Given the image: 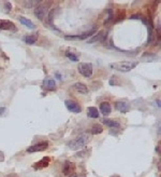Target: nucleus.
Returning <instances> with one entry per match:
<instances>
[{
  "mask_svg": "<svg viewBox=\"0 0 161 177\" xmlns=\"http://www.w3.org/2000/svg\"><path fill=\"white\" fill-rule=\"evenodd\" d=\"M4 160V157H3V154H2L1 151H0V162H2Z\"/></svg>",
  "mask_w": 161,
  "mask_h": 177,
  "instance_id": "obj_25",
  "label": "nucleus"
},
{
  "mask_svg": "<svg viewBox=\"0 0 161 177\" xmlns=\"http://www.w3.org/2000/svg\"><path fill=\"white\" fill-rule=\"evenodd\" d=\"M4 110H6V108H4V107L0 108V116H1V115H2V113H3V112H4Z\"/></svg>",
  "mask_w": 161,
  "mask_h": 177,
  "instance_id": "obj_27",
  "label": "nucleus"
},
{
  "mask_svg": "<svg viewBox=\"0 0 161 177\" xmlns=\"http://www.w3.org/2000/svg\"><path fill=\"white\" fill-rule=\"evenodd\" d=\"M12 10V4L10 3V2H4V11L6 12H10Z\"/></svg>",
  "mask_w": 161,
  "mask_h": 177,
  "instance_id": "obj_24",
  "label": "nucleus"
},
{
  "mask_svg": "<svg viewBox=\"0 0 161 177\" xmlns=\"http://www.w3.org/2000/svg\"><path fill=\"white\" fill-rule=\"evenodd\" d=\"M66 56H67L69 60H71L72 62H77V60H79V57H77V55H75L74 53L70 52V51H67V52H66Z\"/></svg>",
  "mask_w": 161,
  "mask_h": 177,
  "instance_id": "obj_22",
  "label": "nucleus"
},
{
  "mask_svg": "<svg viewBox=\"0 0 161 177\" xmlns=\"http://www.w3.org/2000/svg\"><path fill=\"white\" fill-rule=\"evenodd\" d=\"M115 108L118 111H120V112H128L129 109H130V106H129V104L127 102H117Z\"/></svg>",
  "mask_w": 161,
  "mask_h": 177,
  "instance_id": "obj_11",
  "label": "nucleus"
},
{
  "mask_svg": "<svg viewBox=\"0 0 161 177\" xmlns=\"http://www.w3.org/2000/svg\"><path fill=\"white\" fill-rule=\"evenodd\" d=\"M102 123H103V124H105L106 127L111 128H120V123H119L117 120H114V119L104 118L103 120H102Z\"/></svg>",
  "mask_w": 161,
  "mask_h": 177,
  "instance_id": "obj_10",
  "label": "nucleus"
},
{
  "mask_svg": "<svg viewBox=\"0 0 161 177\" xmlns=\"http://www.w3.org/2000/svg\"><path fill=\"white\" fill-rule=\"evenodd\" d=\"M50 164V158H43L41 161H39L38 163L35 165V169H41V167H46Z\"/></svg>",
  "mask_w": 161,
  "mask_h": 177,
  "instance_id": "obj_17",
  "label": "nucleus"
},
{
  "mask_svg": "<svg viewBox=\"0 0 161 177\" xmlns=\"http://www.w3.org/2000/svg\"><path fill=\"white\" fill-rule=\"evenodd\" d=\"M37 40H38V35H29L24 38V41L27 44H35Z\"/></svg>",
  "mask_w": 161,
  "mask_h": 177,
  "instance_id": "obj_18",
  "label": "nucleus"
},
{
  "mask_svg": "<svg viewBox=\"0 0 161 177\" xmlns=\"http://www.w3.org/2000/svg\"><path fill=\"white\" fill-rule=\"evenodd\" d=\"M111 177H119V176H117V175H115V176H111Z\"/></svg>",
  "mask_w": 161,
  "mask_h": 177,
  "instance_id": "obj_28",
  "label": "nucleus"
},
{
  "mask_svg": "<svg viewBox=\"0 0 161 177\" xmlns=\"http://www.w3.org/2000/svg\"><path fill=\"white\" fill-rule=\"evenodd\" d=\"M89 142V135L88 134H80V136H77L75 139L71 140L68 144V146L71 150H80L82 148H84L88 144Z\"/></svg>",
  "mask_w": 161,
  "mask_h": 177,
  "instance_id": "obj_1",
  "label": "nucleus"
},
{
  "mask_svg": "<svg viewBox=\"0 0 161 177\" xmlns=\"http://www.w3.org/2000/svg\"><path fill=\"white\" fill-rule=\"evenodd\" d=\"M14 28V24L10 21H7V20H2L0 21V29L2 30H10Z\"/></svg>",
  "mask_w": 161,
  "mask_h": 177,
  "instance_id": "obj_15",
  "label": "nucleus"
},
{
  "mask_svg": "<svg viewBox=\"0 0 161 177\" xmlns=\"http://www.w3.org/2000/svg\"><path fill=\"white\" fill-rule=\"evenodd\" d=\"M62 171H63V174H65V175H71V174H73L75 172L74 164L70 161H66L65 163H63Z\"/></svg>",
  "mask_w": 161,
  "mask_h": 177,
  "instance_id": "obj_6",
  "label": "nucleus"
},
{
  "mask_svg": "<svg viewBox=\"0 0 161 177\" xmlns=\"http://www.w3.org/2000/svg\"><path fill=\"white\" fill-rule=\"evenodd\" d=\"M43 86L48 90V91H54L56 89V83L53 79H50V78H46L44 81H43Z\"/></svg>",
  "mask_w": 161,
  "mask_h": 177,
  "instance_id": "obj_14",
  "label": "nucleus"
},
{
  "mask_svg": "<svg viewBox=\"0 0 161 177\" xmlns=\"http://www.w3.org/2000/svg\"><path fill=\"white\" fill-rule=\"evenodd\" d=\"M158 57H157V55H155V54H150V53H145V54L143 55L142 56V60H157Z\"/></svg>",
  "mask_w": 161,
  "mask_h": 177,
  "instance_id": "obj_21",
  "label": "nucleus"
},
{
  "mask_svg": "<svg viewBox=\"0 0 161 177\" xmlns=\"http://www.w3.org/2000/svg\"><path fill=\"white\" fill-rule=\"evenodd\" d=\"M96 33V30L92 29V30H89V31H86V33L82 34V35H79V36H67L66 37V39H80V40H84V39H87V38L89 37H92L94 36V34Z\"/></svg>",
  "mask_w": 161,
  "mask_h": 177,
  "instance_id": "obj_7",
  "label": "nucleus"
},
{
  "mask_svg": "<svg viewBox=\"0 0 161 177\" xmlns=\"http://www.w3.org/2000/svg\"><path fill=\"white\" fill-rule=\"evenodd\" d=\"M87 116H88L89 118H94V119L99 118L98 109H97L96 107H89L88 110H87Z\"/></svg>",
  "mask_w": 161,
  "mask_h": 177,
  "instance_id": "obj_16",
  "label": "nucleus"
},
{
  "mask_svg": "<svg viewBox=\"0 0 161 177\" xmlns=\"http://www.w3.org/2000/svg\"><path fill=\"white\" fill-rule=\"evenodd\" d=\"M102 132H103V128H102L100 124H95L91 128V134H94V135L101 134Z\"/></svg>",
  "mask_w": 161,
  "mask_h": 177,
  "instance_id": "obj_20",
  "label": "nucleus"
},
{
  "mask_svg": "<svg viewBox=\"0 0 161 177\" xmlns=\"http://www.w3.org/2000/svg\"><path fill=\"white\" fill-rule=\"evenodd\" d=\"M130 18H141V15H139V14H135V15H132Z\"/></svg>",
  "mask_w": 161,
  "mask_h": 177,
  "instance_id": "obj_26",
  "label": "nucleus"
},
{
  "mask_svg": "<svg viewBox=\"0 0 161 177\" xmlns=\"http://www.w3.org/2000/svg\"><path fill=\"white\" fill-rule=\"evenodd\" d=\"M138 65V63H131V62H116L110 64V67L112 69L118 70L120 72H128L132 70L134 67Z\"/></svg>",
  "mask_w": 161,
  "mask_h": 177,
  "instance_id": "obj_2",
  "label": "nucleus"
},
{
  "mask_svg": "<svg viewBox=\"0 0 161 177\" xmlns=\"http://www.w3.org/2000/svg\"><path fill=\"white\" fill-rule=\"evenodd\" d=\"M73 88H74L80 94H87L88 93V88H87V86L85 83H82V82H76V83H74Z\"/></svg>",
  "mask_w": 161,
  "mask_h": 177,
  "instance_id": "obj_12",
  "label": "nucleus"
},
{
  "mask_svg": "<svg viewBox=\"0 0 161 177\" xmlns=\"http://www.w3.org/2000/svg\"><path fill=\"white\" fill-rule=\"evenodd\" d=\"M48 148V143L47 142H40L38 144L33 145V146L29 147L27 149V152L29 154H32V152H40V151H44Z\"/></svg>",
  "mask_w": 161,
  "mask_h": 177,
  "instance_id": "obj_4",
  "label": "nucleus"
},
{
  "mask_svg": "<svg viewBox=\"0 0 161 177\" xmlns=\"http://www.w3.org/2000/svg\"><path fill=\"white\" fill-rule=\"evenodd\" d=\"M106 38V33L103 30L99 31L96 36H92L91 38L88 40V43H95V42H99V41H103Z\"/></svg>",
  "mask_w": 161,
  "mask_h": 177,
  "instance_id": "obj_9",
  "label": "nucleus"
},
{
  "mask_svg": "<svg viewBox=\"0 0 161 177\" xmlns=\"http://www.w3.org/2000/svg\"><path fill=\"white\" fill-rule=\"evenodd\" d=\"M46 12H47V8L44 6H38L35 10V14L36 16L39 18V20H43L46 15Z\"/></svg>",
  "mask_w": 161,
  "mask_h": 177,
  "instance_id": "obj_8",
  "label": "nucleus"
},
{
  "mask_svg": "<svg viewBox=\"0 0 161 177\" xmlns=\"http://www.w3.org/2000/svg\"><path fill=\"white\" fill-rule=\"evenodd\" d=\"M40 2L39 1H24L23 4H24V8L26 9H30V8H33L35 4H39Z\"/></svg>",
  "mask_w": 161,
  "mask_h": 177,
  "instance_id": "obj_23",
  "label": "nucleus"
},
{
  "mask_svg": "<svg viewBox=\"0 0 161 177\" xmlns=\"http://www.w3.org/2000/svg\"><path fill=\"white\" fill-rule=\"evenodd\" d=\"M65 105H66V107H67L68 110H70L71 112L80 113V111H82V108H80V106L76 103V102H74V101H70V99H68V101L65 102Z\"/></svg>",
  "mask_w": 161,
  "mask_h": 177,
  "instance_id": "obj_5",
  "label": "nucleus"
},
{
  "mask_svg": "<svg viewBox=\"0 0 161 177\" xmlns=\"http://www.w3.org/2000/svg\"><path fill=\"white\" fill-rule=\"evenodd\" d=\"M18 20H19V22H21L22 24H23V25H25L26 27L30 28V29H35V25H33V23L30 20H27V18H23V16H21Z\"/></svg>",
  "mask_w": 161,
  "mask_h": 177,
  "instance_id": "obj_19",
  "label": "nucleus"
},
{
  "mask_svg": "<svg viewBox=\"0 0 161 177\" xmlns=\"http://www.w3.org/2000/svg\"><path fill=\"white\" fill-rule=\"evenodd\" d=\"M77 69H79L80 74L86 78L92 76V64H90V63H80Z\"/></svg>",
  "mask_w": 161,
  "mask_h": 177,
  "instance_id": "obj_3",
  "label": "nucleus"
},
{
  "mask_svg": "<svg viewBox=\"0 0 161 177\" xmlns=\"http://www.w3.org/2000/svg\"><path fill=\"white\" fill-rule=\"evenodd\" d=\"M100 111H101L102 115L105 116V117L109 116L112 111V107H111V105H110V103H107V102L102 103L101 105H100Z\"/></svg>",
  "mask_w": 161,
  "mask_h": 177,
  "instance_id": "obj_13",
  "label": "nucleus"
}]
</instances>
